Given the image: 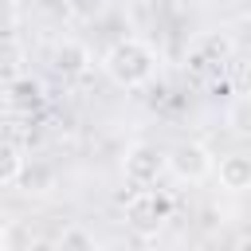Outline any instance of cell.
Instances as JSON below:
<instances>
[{
  "mask_svg": "<svg viewBox=\"0 0 251 251\" xmlns=\"http://www.w3.org/2000/svg\"><path fill=\"white\" fill-rule=\"evenodd\" d=\"M157 63H161L157 47L137 35H122L102 51V71L122 90H145L157 78Z\"/></svg>",
  "mask_w": 251,
  "mask_h": 251,
  "instance_id": "1",
  "label": "cell"
},
{
  "mask_svg": "<svg viewBox=\"0 0 251 251\" xmlns=\"http://www.w3.org/2000/svg\"><path fill=\"white\" fill-rule=\"evenodd\" d=\"M173 220V200L161 188H133V196L126 200V227L141 239H153L165 224Z\"/></svg>",
  "mask_w": 251,
  "mask_h": 251,
  "instance_id": "2",
  "label": "cell"
},
{
  "mask_svg": "<svg viewBox=\"0 0 251 251\" xmlns=\"http://www.w3.org/2000/svg\"><path fill=\"white\" fill-rule=\"evenodd\" d=\"M165 157H169V176L180 184H200L216 176V153L204 141H176L173 149H165Z\"/></svg>",
  "mask_w": 251,
  "mask_h": 251,
  "instance_id": "3",
  "label": "cell"
},
{
  "mask_svg": "<svg viewBox=\"0 0 251 251\" xmlns=\"http://www.w3.org/2000/svg\"><path fill=\"white\" fill-rule=\"evenodd\" d=\"M165 173H169V157H165V149H157V145H149V141H133V145L126 149V157H122V176H126V184H133V188H149V184H157Z\"/></svg>",
  "mask_w": 251,
  "mask_h": 251,
  "instance_id": "4",
  "label": "cell"
},
{
  "mask_svg": "<svg viewBox=\"0 0 251 251\" xmlns=\"http://www.w3.org/2000/svg\"><path fill=\"white\" fill-rule=\"evenodd\" d=\"M90 67H94V55H90V47H86L82 39H59V43H55V51H51V71H55L63 82L86 78Z\"/></svg>",
  "mask_w": 251,
  "mask_h": 251,
  "instance_id": "5",
  "label": "cell"
},
{
  "mask_svg": "<svg viewBox=\"0 0 251 251\" xmlns=\"http://www.w3.org/2000/svg\"><path fill=\"white\" fill-rule=\"evenodd\" d=\"M216 184L231 196H243L251 192V153L235 149V153H224L216 157Z\"/></svg>",
  "mask_w": 251,
  "mask_h": 251,
  "instance_id": "6",
  "label": "cell"
},
{
  "mask_svg": "<svg viewBox=\"0 0 251 251\" xmlns=\"http://www.w3.org/2000/svg\"><path fill=\"white\" fill-rule=\"evenodd\" d=\"M192 51H196L200 63H227V59L235 55V39H231V31L212 27V31H200V35H196Z\"/></svg>",
  "mask_w": 251,
  "mask_h": 251,
  "instance_id": "7",
  "label": "cell"
},
{
  "mask_svg": "<svg viewBox=\"0 0 251 251\" xmlns=\"http://www.w3.org/2000/svg\"><path fill=\"white\" fill-rule=\"evenodd\" d=\"M24 169H27V157H24V149L16 145V141H0V188H8V184H16L20 176H24Z\"/></svg>",
  "mask_w": 251,
  "mask_h": 251,
  "instance_id": "8",
  "label": "cell"
},
{
  "mask_svg": "<svg viewBox=\"0 0 251 251\" xmlns=\"http://www.w3.org/2000/svg\"><path fill=\"white\" fill-rule=\"evenodd\" d=\"M224 122H227V129H231V133L251 137V90H247V94H235V98L227 102Z\"/></svg>",
  "mask_w": 251,
  "mask_h": 251,
  "instance_id": "9",
  "label": "cell"
},
{
  "mask_svg": "<svg viewBox=\"0 0 251 251\" xmlns=\"http://www.w3.org/2000/svg\"><path fill=\"white\" fill-rule=\"evenodd\" d=\"M39 94H43V86L35 78H16L12 90H8V102L16 110H31V106H39Z\"/></svg>",
  "mask_w": 251,
  "mask_h": 251,
  "instance_id": "10",
  "label": "cell"
},
{
  "mask_svg": "<svg viewBox=\"0 0 251 251\" xmlns=\"http://www.w3.org/2000/svg\"><path fill=\"white\" fill-rule=\"evenodd\" d=\"M55 243H59L63 251H71V247H82V251H94V247H98V239H94V231H86V227H78V224H71V227H63Z\"/></svg>",
  "mask_w": 251,
  "mask_h": 251,
  "instance_id": "11",
  "label": "cell"
},
{
  "mask_svg": "<svg viewBox=\"0 0 251 251\" xmlns=\"http://www.w3.org/2000/svg\"><path fill=\"white\" fill-rule=\"evenodd\" d=\"M39 8H47V12H67V0H35Z\"/></svg>",
  "mask_w": 251,
  "mask_h": 251,
  "instance_id": "12",
  "label": "cell"
}]
</instances>
